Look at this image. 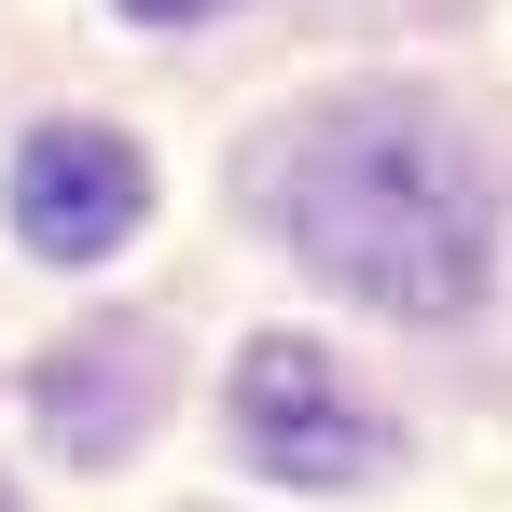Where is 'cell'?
<instances>
[{
  "instance_id": "5",
  "label": "cell",
  "mask_w": 512,
  "mask_h": 512,
  "mask_svg": "<svg viewBox=\"0 0 512 512\" xmlns=\"http://www.w3.org/2000/svg\"><path fill=\"white\" fill-rule=\"evenodd\" d=\"M139 28H194V14H222V0H125Z\"/></svg>"
},
{
  "instance_id": "6",
  "label": "cell",
  "mask_w": 512,
  "mask_h": 512,
  "mask_svg": "<svg viewBox=\"0 0 512 512\" xmlns=\"http://www.w3.org/2000/svg\"><path fill=\"white\" fill-rule=\"evenodd\" d=\"M0 512H14V499H0Z\"/></svg>"
},
{
  "instance_id": "3",
  "label": "cell",
  "mask_w": 512,
  "mask_h": 512,
  "mask_svg": "<svg viewBox=\"0 0 512 512\" xmlns=\"http://www.w3.org/2000/svg\"><path fill=\"white\" fill-rule=\"evenodd\" d=\"M139 208H153V167H139V139H111V125H42V139L14 153V236L42 263H111L139 236Z\"/></svg>"
},
{
  "instance_id": "2",
  "label": "cell",
  "mask_w": 512,
  "mask_h": 512,
  "mask_svg": "<svg viewBox=\"0 0 512 512\" xmlns=\"http://www.w3.org/2000/svg\"><path fill=\"white\" fill-rule=\"evenodd\" d=\"M236 443H250V471L305 485V499H319V485H374V471H388L374 402H360L305 333H263L250 360H236Z\"/></svg>"
},
{
  "instance_id": "4",
  "label": "cell",
  "mask_w": 512,
  "mask_h": 512,
  "mask_svg": "<svg viewBox=\"0 0 512 512\" xmlns=\"http://www.w3.org/2000/svg\"><path fill=\"white\" fill-rule=\"evenodd\" d=\"M153 402H167V346L139 333V319H97V333H70L42 374H28L42 443H56V457H84V471H111V457L153 429Z\"/></svg>"
},
{
  "instance_id": "1",
  "label": "cell",
  "mask_w": 512,
  "mask_h": 512,
  "mask_svg": "<svg viewBox=\"0 0 512 512\" xmlns=\"http://www.w3.org/2000/svg\"><path fill=\"white\" fill-rule=\"evenodd\" d=\"M263 208L305 277L374 319H471L499 263V194L429 97H333L263 153Z\"/></svg>"
}]
</instances>
